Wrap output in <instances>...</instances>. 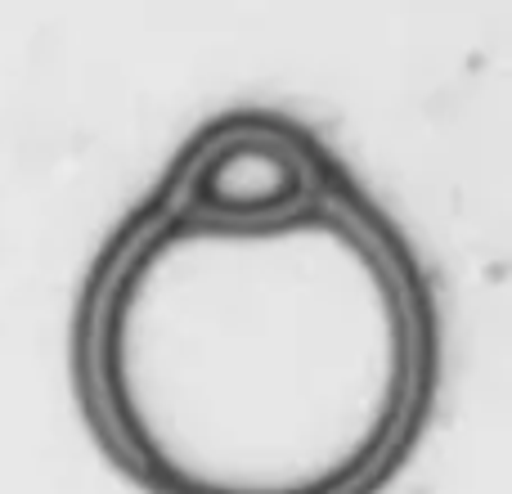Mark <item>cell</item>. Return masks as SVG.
I'll return each instance as SVG.
<instances>
[{"mask_svg": "<svg viewBox=\"0 0 512 494\" xmlns=\"http://www.w3.org/2000/svg\"><path fill=\"white\" fill-rule=\"evenodd\" d=\"M310 189V167L288 140L256 131H234L221 144L203 149L189 167L185 216H216V221H265L288 216Z\"/></svg>", "mask_w": 512, "mask_h": 494, "instance_id": "6da1fadb", "label": "cell"}]
</instances>
